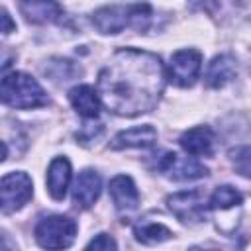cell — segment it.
Here are the masks:
<instances>
[{
  "mask_svg": "<svg viewBox=\"0 0 251 251\" xmlns=\"http://www.w3.org/2000/svg\"><path fill=\"white\" fill-rule=\"evenodd\" d=\"M167 80V69L155 53L126 47L118 49L104 65L96 90L106 110L135 118L157 108Z\"/></svg>",
  "mask_w": 251,
  "mask_h": 251,
  "instance_id": "obj_1",
  "label": "cell"
},
{
  "mask_svg": "<svg viewBox=\"0 0 251 251\" xmlns=\"http://www.w3.org/2000/svg\"><path fill=\"white\" fill-rule=\"evenodd\" d=\"M2 102L16 110H31L47 104V94L41 84L27 73L12 71L4 75L0 84Z\"/></svg>",
  "mask_w": 251,
  "mask_h": 251,
  "instance_id": "obj_2",
  "label": "cell"
},
{
  "mask_svg": "<svg viewBox=\"0 0 251 251\" xmlns=\"http://www.w3.org/2000/svg\"><path fill=\"white\" fill-rule=\"evenodd\" d=\"M35 241L43 249H67L76 237V222L69 216H45L35 224Z\"/></svg>",
  "mask_w": 251,
  "mask_h": 251,
  "instance_id": "obj_3",
  "label": "cell"
},
{
  "mask_svg": "<svg viewBox=\"0 0 251 251\" xmlns=\"http://www.w3.org/2000/svg\"><path fill=\"white\" fill-rule=\"evenodd\" d=\"M33 194V182L27 173L16 171L2 176L0 182V206L4 214H12L24 208Z\"/></svg>",
  "mask_w": 251,
  "mask_h": 251,
  "instance_id": "obj_4",
  "label": "cell"
},
{
  "mask_svg": "<svg viewBox=\"0 0 251 251\" xmlns=\"http://www.w3.org/2000/svg\"><path fill=\"white\" fill-rule=\"evenodd\" d=\"M169 210L182 224H198L204 222L210 210V202L200 190H182L167 196Z\"/></svg>",
  "mask_w": 251,
  "mask_h": 251,
  "instance_id": "obj_5",
  "label": "cell"
},
{
  "mask_svg": "<svg viewBox=\"0 0 251 251\" xmlns=\"http://www.w3.org/2000/svg\"><path fill=\"white\" fill-rule=\"evenodd\" d=\"M200 71L202 53L196 49H180L171 57V63L167 67V78L180 88H188L196 82Z\"/></svg>",
  "mask_w": 251,
  "mask_h": 251,
  "instance_id": "obj_6",
  "label": "cell"
},
{
  "mask_svg": "<svg viewBox=\"0 0 251 251\" xmlns=\"http://www.w3.org/2000/svg\"><path fill=\"white\" fill-rule=\"evenodd\" d=\"M157 169L171 180H196L208 175V169L202 163H198L192 155L182 157L178 153H165L159 159Z\"/></svg>",
  "mask_w": 251,
  "mask_h": 251,
  "instance_id": "obj_7",
  "label": "cell"
},
{
  "mask_svg": "<svg viewBox=\"0 0 251 251\" xmlns=\"http://www.w3.org/2000/svg\"><path fill=\"white\" fill-rule=\"evenodd\" d=\"M92 25L106 35L120 33L126 27H131V6H102L92 14Z\"/></svg>",
  "mask_w": 251,
  "mask_h": 251,
  "instance_id": "obj_8",
  "label": "cell"
},
{
  "mask_svg": "<svg viewBox=\"0 0 251 251\" xmlns=\"http://www.w3.org/2000/svg\"><path fill=\"white\" fill-rule=\"evenodd\" d=\"M102 192V178L96 171L84 169L73 182V202L78 208H90Z\"/></svg>",
  "mask_w": 251,
  "mask_h": 251,
  "instance_id": "obj_9",
  "label": "cell"
},
{
  "mask_svg": "<svg viewBox=\"0 0 251 251\" xmlns=\"http://www.w3.org/2000/svg\"><path fill=\"white\" fill-rule=\"evenodd\" d=\"M178 141H180V147L186 151V155H192V157H210L214 153L216 137H214V131L208 126H196V127L186 129L180 135Z\"/></svg>",
  "mask_w": 251,
  "mask_h": 251,
  "instance_id": "obj_10",
  "label": "cell"
},
{
  "mask_svg": "<svg viewBox=\"0 0 251 251\" xmlns=\"http://www.w3.org/2000/svg\"><path fill=\"white\" fill-rule=\"evenodd\" d=\"M69 102L76 110V114L82 116L84 120H96L100 114V106H102L98 90L90 84H78V86L71 88Z\"/></svg>",
  "mask_w": 251,
  "mask_h": 251,
  "instance_id": "obj_11",
  "label": "cell"
},
{
  "mask_svg": "<svg viewBox=\"0 0 251 251\" xmlns=\"http://www.w3.org/2000/svg\"><path fill=\"white\" fill-rule=\"evenodd\" d=\"M20 12L29 24H53L63 16L57 0H20Z\"/></svg>",
  "mask_w": 251,
  "mask_h": 251,
  "instance_id": "obj_12",
  "label": "cell"
},
{
  "mask_svg": "<svg viewBox=\"0 0 251 251\" xmlns=\"http://www.w3.org/2000/svg\"><path fill=\"white\" fill-rule=\"evenodd\" d=\"M110 198L114 202V206L120 212H129L135 210L139 204V192L135 182L131 180V176L127 175H116L110 180Z\"/></svg>",
  "mask_w": 251,
  "mask_h": 251,
  "instance_id": "obj_13",
  "label": "cell"
},
{
  "mask_svg": "<svg viewBox=\"0 0 251 251\" xmlns=\"http://www.w3.org/2000/svg\"><path fill=\"white\" fill-rule=\"evenodd\" d=\"M155 141H157V129L153 126L145 124V126H135V127L120 131L112 139L110 147L112 149H129V147L145 149V147H153Z\"/></svg>",
  "mask_w": 251,
  "mask_h": 251,
  "instance_id": "obj_14",
  "label": "cell"
},
{
  "mask_svg": "<svg viewBox=\"0 0 251 251\" xmlns=\"http://www.w3.org/2000/svg\"><path fill=\"white\" fill-rule=\"evenodd\" d=\"M71 163L67 157H55L47 169V190L53 200H63L71 184Z\"/></svg>",
  "mask_w": 251,
  "mask_h": 251,
  "instance_id": "obj_15",
  "label": "cell"
},
{
  "mask_svg": "<svg viewBox=\"0 0 251 251\" xmlns=\"http://www.w3.org/2000/svg\"><path fill=\"white\" fill-rule=\"evenodd\" d=\"M235 73H237L235 59L231 55L224 53V55H216L208 63L206 73H204V80L210 88H222L227 82H231V78H235Z\"/></svg>",
  "mask_w": 251,
  "mask_h": 251,
  "instance_id": "obj_16",
  "label": "cell"
},
{
  "mask_svg": "<svg viewBox=\"0 0 251 251\" xmlns=\"http://www.w3.org/2000/svg\"><path fill=\"white\" fill-rule=\"evenodd\" d=\"M133 235L143 245H155V243H163V241L171 239L173 231L159 222H143V224L135 226Z\"/></svg>",
  "mask_w": 251,
  "mask_h": 251,
  "instance_id": "obj_17",
  "label": "cell"
},
{
  "mask_svg": "<svg viewBox=\"0 0 251 251\" xmlns=\"http://www.w3.org/2000/svg\"><path fill=\"white\" fill-rule=\"evenodd\" d=\"M208 202H210V210L226 212V210H229V208L239 206V204L243 202V196H241V192L235 190L233 186L222 184V186H218V188L212 192V196H210Z\"/></svg>",
  "mask_w": 251,
  "mask_h": 251,
  "instance_id": "obj_18",
  "label": "cell"
},
{
  "mask_svg": "<svg viewBox=\"0 0 251 251\" xmlns=\"http://www.w3.org/2000/svg\"><path fill=\"white\" fill-rule=\"evenodd\" d=\"M229 161L241 176L251 178V145H239V147L231 149Z\"/></svg>",
  "mask_w": 251,
  "mask_h": 251,
  "instance_id": "obj_19",
  "label": "cell"
},
{
  "mask_svg": "<svg viewBox=\"0 0 251 251\" xmlns=\"http://www.w3.org/2000/svg\"><path fill=\"white\" fill-rule=\"evenodd\" d=\"M86 247H88V249H96V251H98V249H100V251H108V249H116L118 243H116L108 233H98Z\"/></svg>",
  "mask_w": 251,
  "mask_h": 251,
  "instance_id": "obj_20",
  "label": "cell"
},
{
  "mask_svg": "<svg viewBox=\"0 0 251 251\" xmlns=\"http://www.w3.org/2000/svg\"><path fill=\"white\" fill-rule=\"evenodd\" d=\"M12 29H14V24H12V20H10L8 10L4 8V10H2V33H4V35H8Z\"/></svg>",
  "mask_w": 251,
  "mask_h": 251,
  "instance_id": "obj_21",
  "label": "cell"
}]
</instances>
